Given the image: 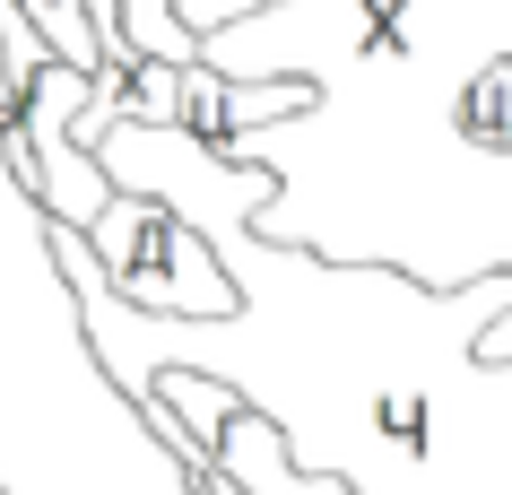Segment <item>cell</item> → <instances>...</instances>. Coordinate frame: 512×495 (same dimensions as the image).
<instances>
[{
	"mask_svg": "<svg viewBox=\"0 0 512 495\" xmlns=\"http://www.w3.org/2000/svg\"><path fill=\"white\" fill-rule=\"evenodd\" d=\"M191 495H235V487H226V478L209 469V478H191Z\"/></svg>",
	"mask_w": 512,
	"mask_h": 495,
	"instance_id": "52a82bcc",
	"label": "cell"
},
{
	"mask_svg": "<svg viewBox=\"0 0 512 495\" xmlns=\"http://www.w3.org/2000/svg\"><path fill=\"white\" fill-rule=\"evenodd\" d=\"M87 244L105 261V287L131 304L139 322H191L209 330L235 313V270H226V252L183 218V209H165V200H139L122 192L105 218L87 226Z\"/></svg>",
	"mask_w": 512,
	"mask_h": 495,
	"instance_id": "6da1fadb",
	"label": "cell"
},
{
	"mask_svg": "<svg viewBox=\"0 0 512 495\" xmlns=\"http://www.w3.org/2000/svg\"><path fill=\"white\" fill-rule=\"evenodd\" d=\"M313 105V87L304 79H226L217 61H191L183 79H174V131H191L209 157L226 165H261L252 157V131L261 122H296V113Z\"/></svg>",
	"mask_w": 512,
	"mask_h": 495,
	"instance_id": "3957f363",
	"label": "cell"
},
{
	"mask_svg": "<svg viewBox=\"0 0 512 495\" xmlns=\"http://www.w3.org/2000/svg\"><path fill=\"white\" fill-rule=\"evenodd\" d=\"M148 400L183 417L191 443L209 452V469H217L235 495H356L348 478L296 469V452H287V435H278V417L252 409V400H243L235 383H217V374H191V365L148 374Z\"/></svg>",
	"mask_w": 512,
	"mask_h": 495,
	"instance_id": "7a4b0ae2",
	"label": "cell"
},
{
	"mask_svg": "<svg viewBox=\"0 0 512 495\" xmlns=\"http://www.w3.org/2000/svg\"><path fill=\"white\" fill-rule=\"evenodd\" d=\"M87 18H96V44H105L113 79H131L148 61H165V70L209 61V44L183 27V0H87Z\"/></svg>",
	"mask_w": 512,
	"mask_h": 495,
	"instance_id": "277c9868",
	"label": "cell"
},
{
	"mask_svg": "<svg viewBox=\"0 0 512 495\" xmlns=\"http://www.w3.org/2000/svg\"><path fill=\"white\" fill-rule=\"evenodd\" d=\"M452 122L469 148H512V61H478L469 87L452 96Z\"/></svg>",
	"mask_w": 512,
	"mask_h": 495,
	"instance_id": "5b68a950",
	"label": "cell"
},
{
	"mask_svg": "<svg viewBox=\"0 0 512 495\" xmlns=\"http://www.w3.org/2000/svg\"><path fill=\"white\" fill-rule=\"evenodd\" d=\"M252 9H270V0H183V27L200 35V44H209L217 27H243Z\"/></svg>",
	"mask_w": 512,
	"mask_h": 495,
	"instance_id": "8992f818",
	"label": "cell"
}]
</instances>
